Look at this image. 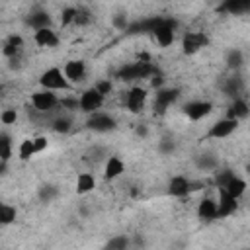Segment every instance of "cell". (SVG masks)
<instances>
[{
  "label": "cell",
  "mask_w": 250,
  "mask_h": 250,
  "mask_svg": "<svg viewBox=\"0 0 250 250\" xmlns=\"http://www.w3.org/2000/svg\"><path fill=\"white\" fill-rule=\"evenodd\" d=\"M16 215H18V211L14 205H10V203L0 205V223L2 225H12L16 221Z\"/></svg>",
  "instance_id": "29"
},
{
  "label": "cell",
  "mask_w": 250,
  "mask_h": 250,
  "mask_svg": "<svg viewBox=\"0 0 250 250\" xmlns=\"http://www.w3.org/2000/svg\"><path fill=\"white\" fill-rule=\"evenodd\" d=\"M225 62H227V66H229L230 70H238V68L244 64V55H242V51H240V49H230V51L227 53Z\"/></svg>",
  "instance_id": "27"
},
{
  "label": "cell",
  "mask_w": 250,
  "mask_h": 250,
  "mask_svg": "<svg viewBox=\"0 0 250 250\" xmlns=\"http://www.w3.org/2000/svg\"><path fill=\"white\" fill-rule=\"evenodd\" d=\"M176 27H178V21L172 20V18H162L160 23L156 25V29L152 31V37L154 41L160 45V47H170L176 39Z\"/></svg>",
  "instance_id": "3"
},
{
  "label": "cell",
  "mask_w": 250,
  "mask_h": 250,
  "mask_svg": "<svg viewBox=\"0 0 250 250\" xmlns=\"http://www.w3.org/2000/svg\"><path fill=\"white\" fill-rule=\"evenodd\" d=\"M221 10L230 16H242L250 12V0H223Z\"/></svg>",
  "instance_id": "22"
},
{
  "label": "cell",
  "mask_w": 250,
  "mask_h": 250,
  "mask_svg": "<svg viewBox=\"0 0 250 250\" xmlns=\"http://www.w3.org/2000/svg\"><path fill=\"white\" fill-rule=\"evenodd\" d=\"M242 88H244V82H242V78L238 74H232V76L225 78L223 84H221L223 94L229 96V98H238L240 92H242Z\"/></svg>",
  "instance_id": "18"
},
{
  "label": "cell",
  "mask_w": 250,
  "mask_h": 250,
  "mask_svg": "<svg viewBox=\"0 0 250 250\" xmlns=\"http://www.w3.org/2000/svg\"><path fill=\"white\" fill-rule=\"evenodd\" d=\"M154 72H158V68L150 62V61H137V62H129L123 64L117 70V78L125 80V82H133V80H141V78H150Z\"/></svg>",
  "instance_id": "1"
},
{
  "label": "cell",
  "mask_w": 250,
  "mask_h": 250,
  "mask_svg": "<svg viewBox=\"0 0 250 250\" xmlns=\"http://www.w3.org/2000/svg\"><path fill=\"white\" fill-rule=\"evenodd\" d=\"M62 70H64L66 78H68L72 84H76V82H82L84 76H86V62H84L82 59H70V61L64 62Z\"/></svg>",
  "instance_id": "13"
},
{
  "label": "cell",
  "mask_w": 250,
  "mask_h": 250,
  "mask_svg": "<svg viewBox=\"0 0 250 250\" xmlns=\"http://www.w3.org/2000/svg\"><path fill=\"white\" fill-rule=\"evenodd\" d=\"M174 150H176L174 139H160V143H158V152H160V154L168 156V154H172Z\"/></svg>",
  "instance_id": "35"
},
{
  "label": "cell",
  "mask_w": 250,
  "mask_h": 250,
  "mask_svg": "<svg viewBox=\"0 0 250 250\" xmlns=\"http://www.w3.org/2000/svg\"><path fill=\"white\" fill-rule=\"evenodd\" d=\"M53 131L55 133H68L70 131V119L68 117H57L53 121Z\"/></svg>",
  "instance_id": "34"
},
{
  "label": "cell",
  "mask_w": 250,
  "mask_h": 250,
  "mask_svg": "<svg viewBox=\"0 0 250 250\" xmlns=\"http://www.w3.org/2000/svg\"><path fill=\"white\" fill-rule=\"evenodd\" d=\"M59 195V188L53 186V184H43L39 189H37V197L43 201V203H51L53 199H57Z\"/></svg>",
  "instance_id": "28"
},
{
  "label": "cell",
  "mask_w": 250,
  "mask_h": 250,
  "mask_svg": "<svg viewBox=\"0 0 250 250\" xmlns=\"http://www.w3.org/2000/svg\"><path fill=\"white\" fill-rule=\"evenodd\" d=\"M94 188H96V178H94L92 172H82V174H78V178H76V188H74L78 195H86V193L94 191Z\"/></svg>",
  "instance_id": "23"
},
{
  "label": "cell",
  "mask_w": 250,
  "mask_h": 250,
  "mask_svg": "<svg viewBox=\"0 0 250 250\" xmlns=\"http://www.w3.org/2000/svg\"><path fill=\"white\" fill-rule=\"evenodd\" d=\"M180 96V90L178 88H158L156 94H154V111L156 113H164Z\"/></svg>",
  "instance_id": "10"
},
{
  "label": "cell",
  "mask_w": 250,
  "mask_h": 250,
  "mask_svg": "<svg viewBox=\"0 0 250 250\" xmlns=\"http://www.w3.org/2000/svg\"><path fill=\"white\" fill-rule=\"evenodd\" d=\"M59 105H62V107H66V109H80V105H78V100H70V98H64V100H61V104Z\"/></svg>",
  "instance_id": "42"
},
{
  "label": "cell",
  "mask_w": 250,
  "mask_h": 250,
  "mask_svg": "<svg viewBox=\"0 0 250 250\" xmlns=\"http://www.w3.org/2000/svg\"><path fill=\"white\" fill-rule=\"evenodd\" d=\"M12 158V139L8 133H2L0 135V160L8 162Z\"/></svg>",
  "instance_id": "30"
},
{
  "label": "cell",
  "mask_w": 250,
  "mask_h": 250,
  "mask_svg": "<svg viewBox=\"0 0 250 250\" xmlns=\"http://www.w3.org/2000/svg\"><path fill=\"white\" fill-rule=\"evenodd\" d=\"M135 133H137L139 137H146V135H148V129H146V125H139V127L135 129Z\"/></svg>",
  "instance_id": "44"
},
{
  "label": "cell",
  "mask_w": 250,
  "mask_h": 250,
  "mask_svg": "<svg viewBox=\"0 0 250 250\" xmlns=\"http://www.w3.org/2000/svg\"><path fill=\"white\" fill-rule=\"evenodd\" d=\"M92 20H94V16H92V12H90L88 8H84V6L76 8V20H74V25H78V27H86V25L92 23Z\"/></svg>",
  "instance_id": "31"
},
{
  "label": "cell",
  "mask_w": 250,
  "mask_h": 250,
  "mask_svg": "<svg viewBox=\"0 0 250 250\" xmlns=\"http://www.w3.org/2000/svg\"><path fill=\"white\" fill-rule=\"evenodd\" d=\"M246 188H248V184H246V180H242L240 176H234L229 184H227V191L232 195V197H236V199H240L244 193H246Z\"/></svg>",
  "instance_id": "26"
},
{
  "label": "cell",
  "mask_w": 250,
  "mask_h": 250,
  "mask_svg": "<svg viewBox=\"0 0 250 250\" xmlns=\"http://www.w3.org/2000/svg\"><path fill=\"white\" fill-rule=\"evenodd\" d=\"M209 45V37L203 31H186L182 37V51L186 55H195Z\"/></svg>",
  "instance_id": "6"
},
{
  "label": "cell",
  "mask_w": 250,
  "mask_h": 250,
  "mask_svg": "<svg viewBox=\"0 0 250 250\" xmlns=\"http://www.w3.org/2000/svg\"><path fill=\"white\" fill-rule=\"evenodd\" d=\"M61 104V100L57 98V94L53 90H39L35 94H31V105L37 111H51L53 107H57Z\"/></svg>",
  "instance_id": "7"
},
{
  "label": "cell",
  "mask_w": 250,
  "mask_h": 250,
  "mask_svg": "<svg viewBox=\"0 0 250 250\" xmlns=\"http://www.w3.org/2000/svg\"><path fill=\"white\" fill-rule=\"evenodd\" d=\"M104 100H105V96H104L96 86H94V88H88V90H84V92L80 94V98H78L80 111L86 113V115H90V113L98 111V109L104 105Z\"/></svg>",
  "instance_id": "4"
},
{
  "label": "cell",
  "mask_w": 250,
  "mask_h": 250,
  "mask_svg": "<svg viewBox=\"0 0 250 250\" xmlns=\"http://www.w3.org/2000/svg\"><path fill=\"white\" fill-rule=\"evenodd\" d=\"M195 166L203 172H215L219 168V158L213 152H203L195 158Z\"/></svg>",
  "instance_id": "24"
},
{
  "label": "cell",
  "mask_w": 250,
  "mask_h": 250,
  "mask_svg": "<svg viewBox=\"0 0 250 250\" xmlns=\"http://www.w3.org/2000/svg\"><path fill=\"white\" fill-rule=\"evenodd\" d=\"M168 193L172 197H186L188 193H191V180H188L186 176H172L168 182Z\"/></svg>",
  "instance_id": "14"
},
{
  "label": "cell",
  "mask_w": 250,
  "mask_h": 250,
  "mask_svg": "<svg viewBox=\"0 0 250 250\" xmlns=\"http://www.w3.org/2000/svg\"><path fill=\"white\" fill-rule=\"evenodd\" d=\"M236 127H238V121L225 115L223 119L215 121V123L209 127L207 139H227V137H230V135L236 131Z\"/></svg>",
  "instance_id": "8"
},
{
  "label": "cell",
  "mask_w": 250,
  "mask_h": 250,
  "mask_svg": "<svg viewBox=\"0 0 250 250\" xmlns=\"http://www.w3.org/2000/svg\"><path fill=\"white\" fill-rule=\"evenodd\" d=\"M197 217L201 221H213L217 219V201L213 197H203L197 205Z\"/></svg>",
  "instance_id": "20"
},
{
  "label": "cell",
  "mask_w": 250,
  "mask_h": 250,
  "mask_svg": "<svg viewBox=\"0 0 250 250\" xmlns=\"http://www.w3.org/2000/svg\"><path fill=\"white\" fill-rule=\"evenodd\" d=\"M39 86L45 88V90L59 92V90H70V88H72V82L66 78V74H64L62 68L51 66V68H47V70L41 72V76H39Z\"/></svg>",
  "instance_id": "2"
},
{
  "label": "cell",
  "mask_w": 250,
  "mask_h": 250,
  "mask_svg": "<svg viewBox=\"0 0 250 250\" xmlns=\"http://www.w3.org/2000/svg\"><path fill=\"white\" fill-rule=\"evenodd\" d=\"M211 111H213V104L209 100H193L184 105V113L191 121H199V119L207 117Z\"/></svg>",
  "instance_id": "9"
},
{
  "label": "cell",
  "mask_w": 250,
  "mask_h": 250,
  "mask_svg": "<svg viewBox=\"0 0 250 250\" xmlns=\"http://www.w3.org/2000/svg\"><path fill=\"white\" fill-rule=\"evenodd\" d=\"M33 143H35L37 154H39V152H43V150L49 146V141H47V137H43V135H39V137H33Z\"/></svg>",
  "instance_id": "41"
},
{
  "label": "cell",
  "mask_w": 250,
  "mask_h": 250,
  "mask_svg": "<svg viewBox=\"0 0 250 250\" xmlns=\"http://www.w3.org/2000/svg\"><path fill=\"white\" fill-rule=\"evenodd\" d=\"M129 246V238L125 234H115L105 242V248L109 250H125Z\"/></svg>",
  "instance_id": "33"
},
{
  "label": "cell",
  "mask_w": 250,
  "mask_h": 250,
  "mask_svg": "<svg viewBox=\"0 0 250 250\" xmlns=\"http://www.w3.org/2000/svg\"><path fill=\"white\" fill-rule=\"evenodd\" d=\"M162 82H164V78H162L160 72H154V74L150 76V86H152V88H156V90L162 88Z\"/></svg>",
  "instance_id": "43"
},
{
  "label": "cell",
  "mask_w": 250,
  "mask_h": 250,
  "mask_svg": "<svg viewBox=\"0 0 250 250\" xmlns=\"http://www.w3.org/2000/svg\"><path fill=\"white\" fill-rule=\"evenodd\" d=\"M86 127L90 131H94V133H109V131H113L117 127V121L113 119V115L98 109V111H94V113L88 115Z\"/></svg>",
  "instance_id": "5"
},
{
  "label": "cell",
  "mask_w": 250,
  "mask_h": 250,
  "mask_svg": "<svg viewBox=\"0 0 250 250\" xmlns=\"http://www.w3.org/2000/svg\"><path fill=\"white\" fill-rule=\"evenodd\" d=\"M238 209V199L232 197L225 188H219V199H217V219H225L232 215Z\"/></svg>",
  "instance_id": "12"
},
{
  "label": "cell",
  "mask_w": 250,
  "mask_h": 250,
  "mask_svg": "<svg viewBox=\"0 0 250 250\" xmlns=\"http://www.w3.org/2000/svg\"><path fill=\"white\" fill-rule=\"evenodd\" d=\"M104 156H105V148L104 146H92L86 152V160H90V162H100Z\"/></svg>",
  "instance_id": "37"
},
{
  "label": "cell",
  "mask_w": 250,
  "mask_h": 250,
  "mask_svg": "<svg viewBox=\"0 0 250 250\" xmlns=\"http://www.w3.org/2000/svg\"><path fill=\"white\" fill-rule=\"evenodd\" d=\"M25 23H27L33 31H35V29H43V27H51V16H49V12H45V10H35V12H31V14L27 16Z\"/></svg>",
  "instance_id": "21"
},
{
  "label": "cell",
  "mask_w": 250,
  "mask_h": 250,
  "mask_svg": "<svg viewBox=\"0 0 250 250\" xmlns=\"http://www.w3.org/2000/svg\"><path fill=\"white\" fill-rule=\"evenodd\" d=\"M248 115H250V105H248V102L242 100L240 96H238V98H232V102H230L229 107H227V117L240 121V119H246Z\"/></svg>",
  "instance_id": "17"
},
{
  "label": "cell",
  "mask_w": 250,
  "mask_h": 250,
  "mask_svg": "<svg viewBox=\"0 0 250 250\" xmlns=\"http://www.w3.org/2000/svg\"><path fill=\"white\" fill-rule=\"evenodd\" d=\"M21 47H23V39H21V35L12 33V35H8V39L4 41L2 53H4V57H6V59H16V57L20 55Z\"/></svg>",
  "instance_id": "19"
},
{
  "label": "cell",
  "mask_w": 250,
  "mask_h": 250,
  "mask_svg": "<svg viewBox=\"0 0 250 250\" xmlns=\"http://www.w3.org/2000/svg\"><path fill=\"white\" fill-rule=\"evenodd\" d=\"M123 172H125V162H123V158H121L119 154L107 156L105 166H104V178H105V180H115V178H119Z\"/></svg>",
  "instance_id": "16"
},
{
  "label": "cell",
  "mask_w": 250,
  "mask_h": 250,
  "mask_svg": "<svg viewBox=\"0 0 250 250\" xmlns=\"http://www.w3.org/2000/svg\"><path fill=\"white\" fill-rule=\"evenodd\" d=\"M104 96H107V94H111V90H113V84H111V80H98L96 84H94Z\"/></svg>",
  "instance_id": "40"
},
{
  "label": "cell",
  "mask_w": 250,
  "mask_h": 250,
  "mask_svg": "<svg viewBox=\"0 0 250 250\" xmlns=\"http://www.w3.org/2000/svg\"><path fill=\"white\" fill-rule=\"evenodd\" d=\"M74 20H76V8H72V6L64 8L62 14H61V23L62 25H72Z\"/></svg>",
  "instance_id": "36"
},
{
  "label": "cell",
  "mask_w": 250,
  "mask_h": 250,
  "mask_svg": "<svg viewBox=\"0 0 250 250\" xmlns=\"http://www.w3.org/2000/svg\"><path fill=\"white\" fill-rule=\"evenodd\" d=\"M246 170H248V172H250V164H248V166H246Z\"/></svg>",
  "instance_id": "45"
},
{
  "label": "cell",
  "mask_w": 250,
  "mask_h": 250,
  "mask_svg": "<svg viewBox=\"0 0 250 250\" xmlns=\"http://www.w3.org/2000/svg\"><path fill=\"white\" fill-rule=\"evenodd\" d=\"M16 119H18V113H16V109H12V107H8V109H4V111L0 113L2 125H14Z\"/></svg>",
  "instance_id": "39"
},
{
  "label": "cell",
  "mask_w": 250,
  "mask_h": 250,
  "mask_svg": "<svg viewBox=\"0 0 250 250\" xmlns=\"http://www.w3.org/2000/svg\"><path fill=\"white\" fill-rule=\"evenodd\" d=\"M146 98H148L146 88L133 86V88L127 92V96H125V105H127V109H129L131 113H139V111H143V107H145V104H146Z\"/></svg>",
  "instance_id": "11"
},
{
  "label": "cell",
  "mask_w": 250,
  "mask_h": 250,
  "mask_svg": "<svg viewBox=\"0 0 250 250\" xmlns=\"http://www.w3.org/2000/svg\"><path fill=\"white\" fill-rule=\"evenodd\" d=\"M35 154H37V148H35L33 139H23V141L18 145V158H20L21 162L31 160Z\"/></svg>",
  "instance_id": "25"
},
{
  "label": "cell",
  "mask_w": 250,
  "mask_h": 250,
  "mask_svg": "<svg viewBox=\"0 0 250 250\" xmlns=\"http://www.w3.org/2000/svg\"><path fill=\"white\" fill-rule=\"evenodd\" d=\"M111 23H113V27H117V29H129L127 14H123V12H117V14L111 18Z\"/></svg>",
  "instance_id": "38"
},
{
  "label": "cell",
  "mask_w": 250,
  "mask_h": 250,
  "mask_svg": "<svg viewBox=\"0 0 250 250\" xmlns=\"http://www.w3.org/2000/svg\"><path fill=\"white\" fill-rule=\"evenodd\" d=\"M234 176H236V174H234L232 170H229V168H225V170H219V168H217V170H215V180H213V182H215L217 188H227V184H229Z\"/></svg>",
  "instance_id": "32"
},
{
  "label": "cell",
  "mask_w": 250,
  "mask_h": 250,
  "mask_svg": "<svg viewBox=\"0 0 250 250\" xmlns=\"http://www.w3.org/2000/svg\"><path fill=\"white\" fill-rule=\"evenodd\" d=\"M33 41L39 45V47H45V49H53L59 45V35L53 27H43V29H35L33 33Z\"/></svg>",
  "instance_id": "15"
}]
</instances>
